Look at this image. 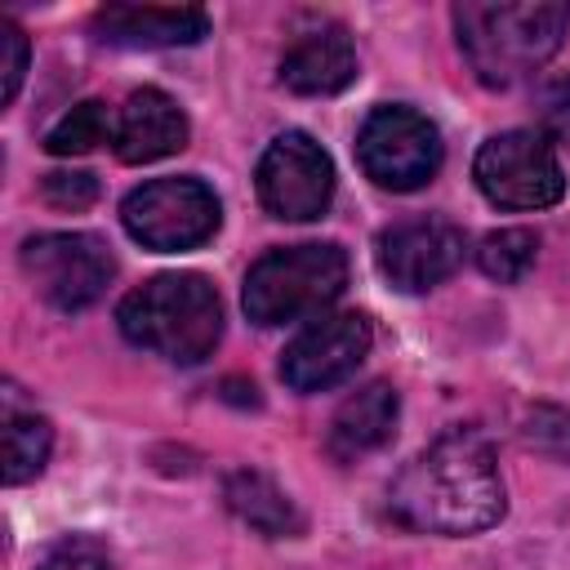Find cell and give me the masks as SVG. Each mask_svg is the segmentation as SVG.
<instances>
[{
    "label": "cell",
    "instance_id": "obj_1",
    "mask_svg": "<svg viewBox=\"0 0 570 570\" xmlns=\"http://www.w3.org/2000/svg\"><path fill=\"white\" fill-rule=\"evenodd\" d=\"M387 512L423 534H476L503 517V481L476 428H450L419 450L387 490Z\"/></svg>",
    "mask_w": 570,
    "mask_h": 570
},
{
    "label": "cell",
    "instance_id": "obj_2",
    "mask_svg": "<svg viewBox=\"0 0 570 570\" xmlns=\"http://www.w3.org/2000/svg\"><path fill=\"white\" fill-rule=\"evenodd\" d=\"M454 31L468 67L481 85L508 89L539 71L570 31V4H490V0H463L454 4Z\"/></svg>",
    "mask_w": 570,
    "mask_h": 570
},
{
    "label": "cell",
    "instance_id": "obj_3",
    "mask_svg": "<svg viewBox=\"0 0 570 570\" xmlns=\"http://www.w3.org/2000/svg\"><path fill=\"white\" fill-rule=\"evenodd\" d=\"M120 334L174 365H200L223 338L218 289L196 272H165L129 289L120 312Z\"/></svg>",
    "mask_w": 570,
    "mask_h": 570
},
{
    "label": "cell",
    "instance_id": "obj_4",
    "mask_svg": "<svg viewBox=\"0 0 570 570\" xmlns=\"http://www.w3.org/2000/svg\"><path fill=\"white\" fill-rule=\"evenodd\" d=\"M343 285H347V254L330 240H307L263 254L245 272L240 303L254 325L272 330L325 312L343 294Z\"/></svg>",
    "mask_w": 570,
    "mask_h": 570
},
{
    "label": "cell",
    "instance_id": "obj_5",
    "mask_svg": "<svg viewBox=\"0 0 570 570\" xmlns=\"http://www.w3.org/2000/svg\"><path fill=\"white\" fill-rule=\"evenodd\" d=\"M218 196L200 178H151L134 187L120 205L125 232L156 254L205 245L218 232Z\"/></svg>",
    "mask_w": 570,
    "mask_h": 570
},
{
    "label": "cell",
    "instance_id": "obj_6",
    "mask_svg": "<svg viewBox=\"0 0 570 570\" xmlns=\"http://www.w3.org/2000/svg\"><path fill=\"white\" fill-rule=\"evenodd\" d=\"M472 178L481 196L499 209H543L557 205L566 191L561 160L552 142L534 129H508L485 138L472 160Z\"/></svg>",
    "mask_w": 570,
    "mask_h": 570
},
{
    "label": "cell",
    "instance_id": "obj_7",
    "mask_svg": "<svg viewBox=\"0 0 570 570\" xmlns=\"http://www.w3.org/2000/svg\"><path fill=\"white\" fill-rule=\"evenodd\" d=\"M22 272L31 289L58 312H85L98 303L116 276L107 240L89 232H45L22 245Z\"/></svg>",
    "mask_w": 570,
    "mask_h": 570
},
{
    "label": "cell",
    "instance_id": "obj_8",
    "mask_svg": "<svg viewBox=\"0 0 570 570\" xmlns=\"http://www.w3.org/2000/svg\"><path fill=\"white\" fill-rule=\"evenodd\" d=\"M441 134L414 107H374L356 134V160L365 178L387 191H414L441 169Z\"/></svg>",
    "mask_w": 570,
    "mask_h": 570
},
{
    "label": "cell",
    "instance_id": "obj_9",
    "mask_svg": "<svg viewBox=\"0 0 570 570\" xmlns=\"http://www.w3.org/2000/svg\"><path fill=\"white\" fill-rule=\"evenodd\" d=\"M254 187H258V200L272 218L312 223L334 200V160L312 134L285 129L258 156Z\"/></svg>",
    "mask_w": 570,
    "mask_h": 570
},
{
    "label": "cell",
    "instance_id": "obj_10",
    "mask_svg": "<svg viewBox=\"0 0 570 570\" xmlns=\"http://www.w3.org/2000/svg\"><path fill=\"white\" fill-rule=\"evenodd\" d=\"M374 263L383 272V281L401 294H423L441 281H450L463 263V232L445 218H405L392 223L379 245H374Z\"/></svg>",
    "mask_w": 570,
    "mask_h": 570
},
{
    "label": "cell",
    "instance_id": "obj_11",
    "mask_svg": "<svg viewBox=\"0 0 570 570\" xmlns=\"http://www.w3.org/2000/svg\"><path fill=\"white\" fill-rule=\"evenodd\" d=\"M370 321L361 312H330L316 316L285 352H281V379L294 392H325L356 374V365L370 352Z\"/></svg>",
    "mask_w": 570,
    "mask_h": 570
},
{
    "label": "cell",
    "instance_id": "obj_12",
    "mask_svg": "<svg viewBox=\"0 0 570 570\" xmlns=\"http://www.w3.org/2000/svg\"><path fill=\"white\" fill-rule=\"evenodd\" d=\"M209 31L205 9H165V4H102L94 13V36L120 49H174L196 45Z\"/></svg>",
    "mask_w": 570,
    "mask_h": 570
},
{
    "label": "cell",
    "instance_id": "obj_13",
    "mask_svg": "<svg viewBox=\"0 0 570 570\" xmlns=\"http://www.w3.org/2000/svg\"><path fill=\"white\" fill-rule=\"evenodd\" d=\"M111 147L125 165H147L160 156H174L187 147V116L183 107L160 89H138L125 98L116 116Z\"/></svg>",
    "mask_w": 570,
    "mask_h": 570
},
{
    "label": "cell",
    "instance_id": "obj_14",
    "mask_svg": "<svg viewBox=\"0 0 570 570\" xmlns=\"http://www.w3.org/2000/svg\"><path fill=\"white\" fill-rule=\"evenodd\" d=\"M281 80H285V89L307 94V98L347 89L356 80V49H352L347 31L330 22V27L298 36L281 58Z\"/></svg>",
    "mask_w": 570,
    "mask_h": 570
},
{
    "label": "cell",
    "instance_id": "obj_15",
    "mask_svg": "<svg viewBox=\"0 0 570 570\" xmlns=\"http://www.w3.org/2000/svg\"><path fill=\"white\" fill-rule=\"evenodd\" d=\"M396 414H401V401H396V387L374 379L365 387H356L330 419V432H325V450L330 459L338 463H356L361 454L379 450L392 428H396Z\"/></svg>",
    "mask_w": 570,
    "mask_h": 570
},
{
    "label": "cell",
    "instance_id": "obj_16",
    "mask_svg": "<svg viewBox=\"0 0 570 570\" xmlns=\"http://www.w3.org/2000/svg\"><path fill=\"white\" fill-rule=\"evenodd\" d=\"M223 499H227V508H232L249 530H258V534H267V539H281V534H298V530H303V517H298V508L289 503V494H285L272 476H263V472H249V468L232 472V476L223 481Z\"/></svg>",
    "mask_w": 570,
    "mask_h": 570
},
{
    "label": "cell",
    "instance_id": "obj_17",
    "mask_svg": "<svg viewBox=\"0 0 570 570\" xmlns=\"http://www.w3.org/2000/svg\"><path fill=\"white\" fill-rule=\"evenodd\" d=\"M53 445V428L40 414H4V485H22L45 472Z\"/></svg>",
    "mask_w": 570,
    "mask_h": 570
},
{
    "label": "cell",
    "instance_id": "obj_18",
    "mask_svg": "<svg viewBox=\"0 0 570 570\" xmlns=\"http://www.w3.org/2000/svg\"><path fill=\"white\" fill-rule=\"evenodd\" d=\"M534 254H539V236L530 227H499L476 245V267L490 281L512 285L534 267Z\"/></svg>",
    "mask_w": 570,
    "mask_h": 570
},
{
    "label": "cell",
    "instance_id": "obj_19",
    "mask_svg": "<svg viewBox=\"0 0 570 570\" xmlns=\"http://www.w3.org/2000/svg\"><path fill=\"white\" fill-rule=\"evenodd\" d=\"M111 134H116V125H111L107 107H102L98 98H89V102H76V107L45 134V147H49L53 156H80V151H94L98 142H107Z\"/></svg>",
    "mask_w": 570,
    "mask_h": 570
},
{
    "label": "cell",
    "instance_id": "obj_20",
    "mask_svg": "<svg viewBox=\"0 0 570 570\" xmlns=\"http://www.w3.org/2000/svg\"><path fill=\"white\" fill-rule=\"evenodd\" d=\"M521 432H525V445L530 450L570 463V410H561V405H534L525 414V428Z\"/></svg>",
    "mask_w": 570,
    "mask_h": 570
},
{
    "label": "cell",
    "instance_id": "obj_21",
    "mask_svg": "<svg viewBox=\"0 0 570 570\" xmlns=\"http://www.w3.org/2000/svg\"><path fill=\"white\" fill-rule=\"evenodd\" d=\"M36 570H111V557H107V548H102L98 539H89V534H67V539H58V543L40 557Z\"/></svg>",
    "mask_w": 570,
    "mask_h": 570
},
{
    "label": "cell",
    "instance_id": "obj_22",
    "mask_svg": "<svg viewBox=\"0 0 570 570\" xmlns=\"http://www.w3.org/2000/svg\"><path fill=\"white\" fill-rule=\"evenodd\" d=\"M40 196L53 209H71L76 214V209H89L98 200V178L85 174V169H53V174H45Z\"/></svg>",
    "mask_w": 570,
    "mask_h": 570
},
{
    "label": "cell",
    "instance_id": "obj_23",
    "mask_svg": "<svg viewBox=\"0 0 570 570\" xmlns=\"http://www.w3.org/2000/svg\"><path fill=\"white\" fill-rule=\"evenodd\" d=\"M27 36H22V27L18 22H0V102L9 107L13 98H18V89H22V76H27Z\"/></svg>",
    "mask_w": 570,
    "mask_h": 570
},
{
    "label": "cell",
    "instance_id": "obj_24",
    "mask_svg": "<svg viewBox=\"0 0 570 570\" xmlns=\"http://www.w3.org/2000/svg\"><path fill=\"white\" fill-rule=\"evenodd\" d=\"M543 120L552 134L570 138V76H561L548 94H543Z\"/></svg>",
    "mask_w": 570,
    "mask_h": 570
}]
</instances>
